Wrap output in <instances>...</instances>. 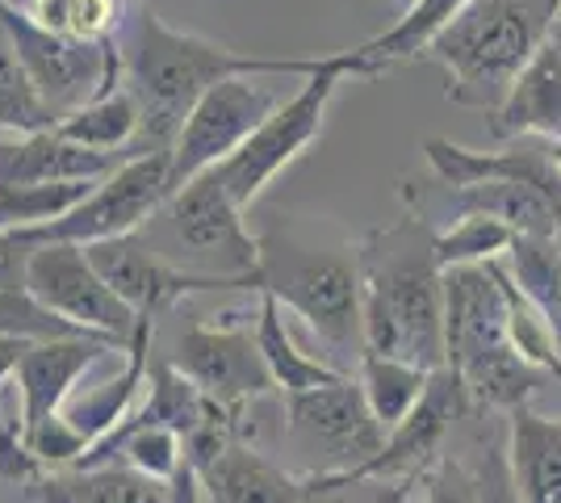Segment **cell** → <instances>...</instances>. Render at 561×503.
<instances>
[{"mask_svg": "<svg viewBox=\"0 0 561 503\" xmlns=\"http://www.w3.org/2000/svg\"><path fill=\"white\" fill-rule=\"evenodd\" d=\"M360 323L365 353L445 369V268L427 215L394 218L360 240Z\"/></svg>", "mask_w": 561, "mask_h": 503, "instance_id": "1", "label": "cell"}, {"mask_svg": "<svg viewBox=\"0 0 561 503\" xmlns=\"http://www.w3.org/2000/svg\"><path fill=\"white\" fill-rule=\"evenodd\" d=\"M328 55L319 59H285V55H252L222 43H210L202 34H185L156 13L139 9L126 38V72L130 89L142 105V126L151 135L156 151H172L188 110L210 93L214 84L234 76H314L323 72Z\"/></svg>", "mask_w": 561, "mask_h": 503, "instance_id": "2", "label": "cell"}, {"mask_svg": "<svg viewBox=\"0 0 561 503\" xmlns=\"http://www.w3.org/2000/svg\"><path fill=\"white\" fill-rule=\"evenodd\" d=\"M252 294L277 298L285 311L310 323L335 353L360 348V243L331 231L319 218H285L260 236V268Z\"/></svg>", "mask_w": 561, "mask_h": 503, "instance_id": "3", "label": "cell"}, {"mask_svg": "<svg viewBox=\"0 0 561 503\" xmlns=\"http://www.w3.org/2000/svg\"><path fill=\"white\" fill-rule=\"evenodd\" d=\"M561 0H469L427 55L445 68L453 105L494 114L519 72L558 34Z\"/></svg>", "mask_w": 561, "mask_h": 503, "instance_id": "4", "label": "cell"}, {"mask_svg": "<svg viewBox=\"0 0 561 503\" xmlns=\"http://www.w3.org/2000/svg\"><path fill=\"white\" fill-rule=\"evenodd\" d=\"M445 353L473 408H499L512 415L515 408L533 403L540 369L515 353L507 289L494 261L445 273Z\"/></svg>", "mask_w": 561, "mask_h": 503, "instance_id": "5", "label": "cell"}, {"mask_svg": "<svg viewBox=\"0 0 561 503\" xmlns=\"http://www.w3.org/2000/svg\"><path fill=\"white\" fill-rule=\"evenodd\" d=\"M381 72L386 68L374 64V59H365L356 47L328 55L323 72H314L289 101H280L277 110L264 118V126H260L256 135L239 147L231 160H222V164L214 168L222 176V185L231 190V197L239 202V210H248L260 193L268 190L280 172L319 139L331 96L344 84V76H381Z\"/></svg>", "mask_w": 561, "mask_h": 503, "instance_id": "6", "label": "cell"}, {"mask_svg": "<svg viewBox=\"0 0 561 503\" xmlns=\"http://www.w3.org/2000/svg\"><path fill=\"white\" fill-rule=\"evenodd\" d=\"M285 411H289L285 441L306 461V479L356 482L390 436L386 424L369 411L365 390L352 374L285 399Z\"/></svg>", "mask_w": 561, "mask_h": 503, "instance_id": "7", "label": "cell"}, {"mask_svg": "<svg viewBox=\"0 0 561 503\" xmlns=\"http://www.w3.org/2000/svg\"><path fill=\"white\" fill-rule=\"evenodd\" d=\"M168 197H172V151H142L117 168L114 176H105L76 210H68L47 227L13 231V236L25 248H38V243L89 248V243L122 240V236H135Z\"/></svg>", "mask_w": 561, "mask_h": 503, "instance_id": "8", "label": "cell"}, {"mask_svg": "<svg viewBox=\"0 0 561 503\" xmlns=\"http://www.w3.org/2000/svg\"><path fill=\"white\" fill-rule=\"evenodd\" d=\"M0 30L9 34V43L25 64L30 80L38 84V93L59 118H68L71 110L89 105L93 96H105L117 89V55L114 43L105 47H84L68 43L59 34H50L30 18V9H18L13 0H0Z\"/></svg>", "mask_w": 561, "mask_h": 503, "instance_id": "9", "label": "cell"}, {"mask_svg": "<svg viewBox=\"0 0 561 503\" xmlns=\"http://www.w3.org/2000/svg\"><path fill=\"white\" fill-rule=\"evenodd\" d=\"M273 76H234L214 84L188 110L185 126L172 144V193L185 190L193 176L210 172L222 160H231L239 147L256 135L264 118L280 105Z\"/></svg>", "mask_w": 561, "mask_h": 503, "instance_id": "10", "label": "cell"}, {"mask_svg": "<svg viewBox=\"0 0 561 503\" xmlns=\"http://www.w3.org/2000/svg\"><path fill=\"white\" fill-rule=\"evenodd\" d=\"M25 289L47 311L76 323L80 332L105 335L122 348L130 344V335L139 328V315L101 282V273L93 268L89 252L80 243H38V248H30Z\"/></svg>", "mask_w": 561, "mask_h": 503, "instance_id": "11", "label": "cell"}, {"mask_svg": "<svg viewBox=\"0 0 561 503\" xmlns=\"http://www.w3.org/2000/svg\"><path fill=\"white\" fill-rule=\"evenodd\" d=\"M176 240L185 243L197 261H210L222 268V277H234L252 289V277L260 268V236L243 227V210L222 185L218 172L193 176L185 190L168 197Z\"/></svg>", "mask_w": 561, "mask_h": 503, "instance_id": "12", "label": "cell"}, {"mask_svg": "<svg viewBox=\"0 0 561 503\" xmlns=\"http://www.w3.org/2000/svg\"><path fill=\"white\" fill-rule=\"evenodd\" d=\"M168 361L202 390V399H210V403L234 411V415H239L243 403H252L260 395L277 390L268 365L260 357V344L256 335H252V328L193 323V328H185V332L176 335V348H172Z\"/></svg>", "mask_w": 561, "mask_h": 503, "instance_id": "13", "label": "cell"}, {"mask_svg": "<svg viewBox=\"0 0 561 503\" xmlns=\"http://www.w3.org/2000/svg\"><path fill=\"white\" fill-rule=\"evenodd\" d=\"M93 268L101 273V282L114 289L117 298L139 315V319H151V315L168 307L172 298L181 294H206V289H248L243 282H231V277H214V273H193V268H176L168 264L160 252H151L139 236H122V240H105V243H89L84 248Z\"/></svg>", "mask_w": 561, "mask_h": 503, "instance_id": "14", "label": "cell"}, {"mask_svg": "<svg viewBox=\"0 0 561 503\" xmlns=\"http://www.w3.org/2000/svg\"><path fill=\"white\" fill-rule=\"evenodd\" d=\"M114 348H122V344L105 340V335H68V340L25 344V353L18 357L13 374H9V382L18 386V395H22V411H18L22 441H30L50 415H59L64 403L76 395L80 378L89 369H96Z\"/></svg>", "mask_w": 561, "mask_h": 503, "instance_id": "15", "label": "cell"}, {"mask_svg": "<svg viewBox=\"0 0 561 503\" xmlns=\"http://www.w3.org/2000/svg\"><path fill=\"white\" fill-rule=\"evenodd\" d=\"M473 408L466 395V382L457 378V369H432L427 390H423L420 408L411 411L398 428H390L381 454L360 470L356 482H390V479H420L423 470L436 461V449L445 441V432Z\"/></svg>", "mask_w": 561, "mask_h": 503, "instance_id": "16", "label": "cell"}, {"mask_svg": "<svg viewBox=\"0 0 561 503\" xmlns=\"http://www.w3.org/2000/svg\"><path fill=\"white\" fill-rule=\"evenodd\" d=\"M135 156L89 151L55 130L0 135V185H55V181H105Z\"/></svg>", "mask_w": 561, "mask_h": 503, "instance_id": "17", "label": "cell"}, {"mask_svg": "<svg viewBox=\"0 0 561 503\" xmlns=\"http://www.w3.org/2000/svg\"><path fill=\"white\" fill-rule=\"evenodd\" d=\"M486 130L494 144H512V139H528L537 135L545 144L561 139V34H553L537 59L519 72L512 84L507 101L486 114Z\"/></svg>", "mask_w": 561, "mask_h": 503, "instance_id": "18", "label": "cell"}, {"mask_svg": "<svg viewBox=\"0 0 561 503\" xmlns=\"http://www.w3.org/2000/svg\"><path fill=\"white\" fill-rule=\"evenodd\" d=\"M507 461L524 503H561V415L515 408L507 415Z\"/></svg>", "mask_w": 561, "mask_h": 503, "instance_id": "19", "label": "cell"}, {"mask_svg": "<svg viewBox=\"0 0 561 503\" xmlns=\"http://www.w3.org/2000/svg\"><path fill=\"white\" fill-rule=\"evenodd\" d=\"M214 503H306V482L285 475L256 449L231 445L227 454L202 475Z\"/></svg>", "mask_w": 561, "mask_h": 503, "instance_id": "20", "label": "cell"}, {"mask_svg": "<svg viewBox=\"0 0 561 503\" xmlns=\"http://www.w3.org/2000/svg\"><path fill=\"white\" fill-rule=\"evenodd\" d=\"M256 344H260V357L268 365V374H273V382L285 399H294V395H306V390H319V386H331L340 382V378H348L344 369H335L331 361H319V357H306L302 348L294 344V335L285 328V319H280V302L277 298H268V294H256Z\"/></svg>", "mask_w": 561, "mask_h": 503, "instance_id": "21", "label": "cell"}, {"mask_svg": "<svg viewBox=\"0 0 561 503\" xmlns=\"http://www.w3.org/2000/svg\"><path fill=\"white\" fill-rule=\"evenodd\" d=\"M43 503H168V482L147 479L130 466H71L38 482Z\"/></svg>", "mask_w": 561, "mask_h": 503, "instance_id": "22", "label": "cell"}, {"mask_svg": "<svg viewBox=\"0 0 561 503\" xmlns=\"http://www.w3.org/2000/svg\"><path fill=\"white\" fill-rule=\"evenodd\" d=\"M142 130V105L135 89H114L105 96H93L89 105L71 110L68 118H59L55 135L89 151H117V156H142L130 151L135 135Z\"/></svg>", "mask_w": 561, "mask_h": 503, "instance_id": "23", "label": "cell"}, {"mask_svg": "<svg viewBox=\"0 0 561 503\" xmlns=\"http://www.w3.org/2000/svg\"><path fill=\"white\" fill-rule=\"evenodd\" d=\"M427 378H432L427 369L398 357H374V353H365V357L356 361V382L365 390L369 411L386 424V432L398 428L411 411L420 408Z\"/></svg>", "mask_w": 561, "mask_h": 503, "instance_id": "24", "label": "cell"}, {"mask_svg": "<svg viewBox=\"0 0 561 503\" xmlns=\"http://www.w3.org/2000/svg\"><path fill=\"white\" fill-rule=\"evenodd\" d=\"M466 4L469 0H415V4L386 30V34H377V38H369V43H360L356 50L390 72L394 59H420V55H427V47L445 34L448 25H453V18H457Z\"/></svg>", "mask_w": 561, "mask_h": 503, "instance_id": "25", "label": "cell"}, {"mask_svg": "<svg viewBox=\"0 0 561 503\" xmlns=\"http://www.w3.org/2000/svg\"><path fill=\"white\" fill-rule=\"evenodd\" d=\"M55 126H59V114L43 101L9 34L0 30V135H38Z\"/></svg>", "mask_w": 561, "mask_h": 503, "instance_id": "26", "label": "cell"}, {"mask_svg": "<svg viewBox=\"0 0 561 503\" xmlns=\"http://www.w3.org/2000/svg\"><path fill=\"white\" fill-rule=\"evenodd\" d=\"M101 181H55V185H0V231H34L76 210Z\"/></svg>", "mask_w": 561, "mask_h": 503, "instance_id": "27", "label": "cell"}, {"mask_svg": "<svg viewBox=\"0 0 561 503\" xmlns=\"http://www.w3.org/2000/svg\"><path fill=\"white\" fill-rule=\"evenodd\" d=\"M30 18L68 43L105 47L114 43L122 0H30Z\"/></svg>", "mask_w": 561, "mask_h": 503, "instance_id": "28", "label": "cell"}, {"mask_svg": "<svg viewBox=\"0 0 561 503\" xmlns=\"http://www.w3.org/2000/svg\"><path fill=\"white\" fill-rule=\"evenodd\" d=\"M494 268H499V282L507 289V328H512L515 353L528 361V365H537V369H549L561 382V340H558V332H553V323L540 315V307L524 289L515 286L507 264L494 261Z\"/></svg>", "mask_w": 561, "mask_h": 503, "instance_id": "29", "label": "cell"}, {"mask_svg": "<svg viewBox=\"0 0 561 503\" xmlns=\"http://www.w3.org/2000/svg\"><path fill=\"white\" fill-rule=\"evenodd\" d=\"M515 231L507 222L486 215H461L453 227L436 231V264L440 268H466V264H491L512 252Z\"/></svg>", "mask_w": 561, "mask_h": 503, "instance_id": "30", "label": "cell"}, {"mask_svg": "<svg viewBox=\"0 0 561 503\" xmlns=\"http://www.w3.org/2000/svg\"><path fill=\"white\" fill-rule=\"evenodd\" d=\"M423 503H478V475L466 470L457 457H436L420 475Z\"/></svg>", "mask_w": 561, "mask_h": 503, "instance_id": "31", "label": "cell"}, {"mask_svg": "<svg viewBox=\"0 0 561 503\" xmlns=\"http://www.w3.org/2000/svg\"><path fill=\"white\" fill-rule=\"evenodd\" d=\"M478 503H524L519 487L512 479V461H507V445L486 449V461L478 470Z\"/></svg>", "mask_w": 561, "mask_h": 503, "instance_id": "32", "label": "cell"}, {"mask_svg": "<svg viewBox=\"0 0 561 503\" xmlns=\"http://www.w3.org/2000/svg\"><path fill=\"white\" fill-rule=\"evenodd\" d=\"M30 248L13 231H0V289H25Z\"/></svg>", "mask_w": 561, "mask_h": 503, "instance_id": "33", "label": "cell"}, {"mask_svg": "<svg viewBox=\"0 0 561 503\" xmlns=\"http://www.w3.org/2000/svg\"><path fill=\"white\" fill-rule=\"evenodd\" d=\"M25 353V344H18V340H0V386L9 382V374H13V365H18V357ZM4 432H18V424H4V415H0V436ZM22 436V432H18Z\"/></svg>", "mask_w": 561, "mask_h": 503, "instance_id": "34", "label": "cell"}, {"mask_svg": "<svg viewBox=\"0 0 561 503\" xmlns=\"http://www.w3.org/2000/svg\"><path fill=\"white\" fill-rule=\"evenodd\" d=\"M549 160H553V168L561 172V139L558 144H549Z\"/></svg>", "mask_w": 561, "mask_h": 503, "instance_id": "35", "label": "cell"}, {"mask_svg": "<svg viewBox=\"0 0 561 503\" xmlns=\"http://www.w3.org/2000/svg\"><path fill=\"white\" fill-rule=\"evenodd\" d=\"M402 503H423V500H420V495H415V491H411V495H407V500H402Z\"/></svg>", "mask_w": 561, "mask_h": 503, "instance_id": "36", "label": "cell"}, {"mask_svg": "<svg viewBox=\"0 0 561 503\" xmlns=\"http://www.w3.org/2000/svg\"><path fill=\"white\" fill-rule=\"evenodd\" d=\"M411 4H415V0H411Z\"/></svg>", "mask_w": 561, "mask_h": 503, "instance_id": "37", "label": "cell"}]
</instances>
